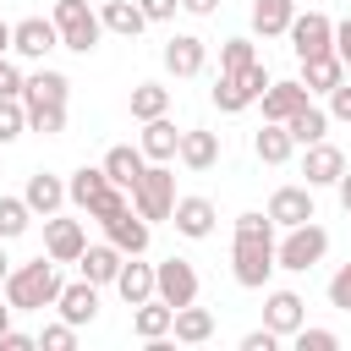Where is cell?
<instances>
[{
  "instance_id": "ba28073f",
  "label": "cell",
  "mask_w": 351,
  "mask_h": 351,
  "mask_svg": "<svg viewBox=\"0 0 351 351\" xmlns=\"http://www.w3.org/2000/svg\"><path fill=\"white\" fill-rule=\"evenodd\" d=\"M154 296L170 302V307L197 302V269H192L186 258H165V263H154Z\"/></svg>"
},
{
  "instance_id": "f35d334b",
  "label": "cell",
  "mask_w": 351,
  "mask_h": 351,
  "mask_svg": "<svg viewBox=\"0 0 351 351\" xmlns=\"http://www.w3.org/2000/svg\"><path fill=\"white\" fill-rule=\"evenodd\" d=\"M38 346H44V351H71V346H77V324H66V318H60V324H44Z\"/></svg>"
},
{
  "instance_id": "9a60e30c",
  "label": "cell",
  "mask_w": 351,
  "mask_h": 351,
  "mask_svg": "<svg viewBox=\"0 0 351 351\" xmlns=\"http://www.w3.org/2000/svg\"><path fill=\"white\" fill-rule=\"evenodd\" d=\"M214 219H219V208L208 203V197H176V214H170V225L186 236V241H208L214 236Z\"/></svg>"
},
{
  "instance_id": "603a6c76",
  "label": "cell",
  "mask_w": 351,
  "mask_h": 351,
  "mask_svg": "<svg viewBox=\"0 0 351 351\" xmlns=\"http://www.w3.org/2000/svg\"><path fill=\"white\" fill-rule=\"evenodd\" d=\"M121 263H126V252H121L115 241H99V247H82V258H77V269H82V280H93V285H115V274H121Z\"/></svg>"
},
{
  "instance_id": "4fadbf2b",
  "label": "cell",
  "mask_w": 351,
  "mask_h": 351,
  "mask_svg": "<svg viewBox=\"0 0 351 351\" xmlns=\"http://www.w3.org/2000/svg\"><path fill=\"white\" fill-rule=\"evenodd\" d=\"M208 66V44L197 33H170L165 38V71L170 77H197Z\"/></svg>"
},
{
  "instance_id": "d6986e66",
  "label": "cell",
  "mask_w": 351,
  "mask_h": 351,
  "mask_svg": "<svg viewBox=\"0 0 351 351\" xmlns=\"http://www.w3.org/2000/svg\"><path fill=\"white\" fill-rule=\"evenodd\" d=\"M137 148H143L154 165H170V159L181 154V132H176V121H170V115H154V121H143V137H137Z\"/></svg>"
},
{
  "instance_id": "8d00e7d4",
  "label": "cell",
  "mask_w": 351,
  "mask_h": 351,
  "mask_svg": "<svg viewBox=\"0 0 351 351\" xmlns=\"http://www.w3.org/2000/svg\"><path fill=\"white\" fill-rule=\"evenodd\" d=\"M22 132H27V104L22 99H0V148L16 143Z\"/></svg>"
},
{
  "instance_id": "277c9868",
  "label": "cell",
  "mask_w": 351,
  "mask_h": 351,
  "mask_svg": "<svg viewBox=\"0 0 351 351\" xmlns=\"http://www.w3.org/2000/svg\"><path fill=\"white\" fill-rule=\"evenodd\" d=\"M324 252H329V230H324L318 219H307V225H291V230L274 241V258H280V269H291V274H307V269H318V263H324Z\"/></svg>"
},
{
  "instance_id": "f907efd6",
  "label": "cell",
  "mask_w": 351,
  "mask_h": 351,
  "mask_svg": "<svg viewBox=\"0 0 351 351\" xmlns=\"http://www.w3.org/2000/svg\"><path fill=\"white\" fill-rule=\"evenodd\" d=\"M11 313H16V307H11V302H5V296H0V335H5V329H11Z\"/></svg>"
},
{
  "instance_id": "ee69618b",
  "label": "cell",
  "mask_w": 351,
  "mask_h": 351,
  "mask_svg": "<svg viewBox=\"0 0 351 351\" xmlns=\"http://www.w3.org/2000/svg\"><path fill=\"white\" fill-rule=\"evenodd\" d=\"M280 346V335L263 324V329H252V335H241V351H274Z\"/></svg>"
},
{
  "instance_id": "d590c367",
  "label": "cell",
  "mask_w": 351,
  "mask_h": 351,
  "mask_svg": "<svg viewBox=\"0 0 351 351\" xmlns=\"http://www.w3.org/2000/svg\"><path fill=\"white\" fill-rule=\"evenodd\" d=\"M247 66H258L252 38H225L219 44V71H247Z\"/></svg>"
},
{
  "instance_id": "74e56055",
  "label": "cell",
  "mask_w": 351,
  "mask_h": 351,
  "mask_svg": "<svg viewBox=\"0 0 351 351\" xmlns=\"http://www.w3.org/2000/svg\"><path fill=\"white\" fill-rule=\"evenodd\" d=\"M27 132L60 137V132H66V104H38V110H27Z\"/></svg>"
},
{
  "instance_id": "ab89813d",
  "label": "cell",
  "mask_w": 351,
  "mask_h": 351,
  "mask_svg": "<svg viewBox=\"0 0 351 351\" xmlns=\"http://www.w3.org/2000/svg\"><path fill=\"white\" fill-rule=\"evenodd\" d=\"M291 340H296V351H335V346H340V335H335V329H307V324H302Z\"/></svg>"
},
{
  "instance_id": "e575fe53",
  "label": "cell",
  "mask_w": 351,
  "mask_h": 351,
  "mask_svg": "<svg viewBox=\"0 0 351 351\" xmlns=\"http://www.w3.org/2000/svg\"><path fill=\"white\" fill-rule=\"evenodd\" d=\"M27 225H33V208H27V197H5V192H0V241H16Z\"/></svg>"
},
{
  "instance_id": "c3c4849f",
  "label": "cell",
  "mask_w": 351,
  "mask_h": 351,
  "mask_svg": "<svg viewBox=\"0 0 351 351\" xmlns=\"http://www.w3.org/2000/svg\"><path fill=\"white\" fill-rule=\"evenodd\" d=\"M181 11H192V16H214L219 0H181Z\"/></svg>"
},
{
  "instance_id": "3957f363",
  "label": "cell",
  "mask_w": 351,
  "mask_h": 351,
  "mask_svg": "<svg viewBox=\"0 0 351 351\" xmlns=\"http://www.w3.org/2000/svg\"><path fill=\"white\" fill-rule=\"evenodd\" d=\"M55 27H60V49H71V55H93L99 49V38H104V22H99V11L88 5V0H55Z\"/></svg>"
},
{
  "instance_id": "8992f818",
  "label": "cell",
  "mask_w": 351,
  "mask_h": 351,
  "mask_svg": "<svg viewBox=\"0 0 351 351\" xmlns=\"http://www.w3.org/2000/svg\"><path fill=\"white\" fill-rule=\"evenodd\" d=\"M285 38H291L296 60H313V55H329V49H335V22H329L324 11H296Z\"/></svg>"
},
{
  "instance_id": "44dd1931",
  "label": "cell",
  "mask_w": 351,
  "mask_h": 351,
  "mask_svg": "<svg viewBox=\"0 0 351 351\" xmlns=\"http://www.w3.org/2000/svg\"><path fill=\"white\" fill-rule=\"evenodd\" d=\"M176 329V307L170 302H159V296H148V302H137L132 307V335L148 346V340H165Z\"/></svg>"
},
{
  "instance_id": "ffe728a7",
  "label": "cell",
  "mask_w": 351,
  "mask_h": 351,
  "mask_svg": "<svg viewBox=\"0 0 351 351\" xmlns=\"http://www.w3.org/2000/svg\"><path fill=\"white\" fill-rule=\"evenodd\" d=\"M22 197H27V208L33 214H60V203H71V192H66V181L60 176H49V170H33L27 176V186H22Z\"/></svg>"
},
{
  "instance_id": "816d5d0a",
  "label": "cell",
  "mask_w": 351,
  "mask_h": 351,
  "mask_svg": "<svg viewBox=\"0 0 351 351\" xmlns=\"http://www.w3.org/2000/svg\"><path fill=\"white\" fill-rule=\"evenodd\" d=\"M5 280H11V258H5V247H0V291H5Z\"/></svg>"
},
{
  "instance_id": "bcb514c9",
  "label": "cell",
  "mask_w": 351,
  "mask_h": 351,
  "mask_svg": "<svg viewBox=\"0 0 351 351\" xmlns=\"http://www.w3.org/2000/svg\"><path fill=\"white\" fill-rule=\"evenodd\" d=\"M38 346V335H22V329H5L0 335V351H33Z\"/></svg>"
},
{
  "instance_id": "60d3db41",
  "label": "cell",
  "mask_w": 351,
  "mask_h": 351,
  "mask_svg": "<svg viewBox=\"0 0 351 351\" xmlns=\"http://www.w3.org/2000/svg\"><path fill=\"white\" fill-rule=\"evenodd\" d=\"M22 88H27V71L11 55H0V99H22Z\"/></svg>"
},
{
  "instance_id": "d6a6232c",
  "label": "cell",
  "mask_w": 351,
  "mask_h": 351,
  "mask_svg": "<svg viewBox=\"0 0 351 351\" xmlns=\"http://www.w3.org/2000/svg\"><path fill=\"white\" fill-rule=\"evenodd\" d=\"M285 126H291L296 148H307V143H324V137H329V110H318V104L307 99V104H302V110H296Z\"/></svg>"
},
{
  "instance_id": "836d02e7",
  "label": "cell",
  "mask_w": 351,
  "mask_h": 351,
  "mask_svg": "<svg viewBox=\"0 0 351 351\" xmlns=\"http://www.w3.org/2000/svg\"><path fill=\"white\" fill-rule=\"evenodd\" d=\"M126 104H132V121H154V115L170 110V88H165V82H137Z\"/></svg>"
},
{
  "instance_id": "5bb4252c",
  "label": "cell",
  "mask_w": 351,
  "mask_h": 351,
  "mask_svg": "<svg viewBox=\"0 0 351 351\" xmlns=\"http://www.w3.org/2000/svg\"><path fill=\"white\" fill-rule=\"evenodd\" d=\"M302 176H307V186L318 192V186H335L340 176H346V154L324 137V143H307V154H302Z\"/></svg>"
},
{
  "instance_id": "f1b7e54d",
  "label": "cell",
  "mask_w": 351,
  "mask_h": 351,
  "mask_svg": "<svg viewBox=\"0 0 351 351\" xmlns=\"http://www.w3.org/2000/svg\"><path fill=\"white\" fill-rule=\"evenodd\" d=\"M252 154H258L263 165H285V159L296 154V137H291V126H285V121H263V132L252 137Z\"/></svg>"
},
{
  "instance_id": "cb8c5ba5",
  "label": "cell",
  "mask_w": 351,
  "mask_h": 351,
  "mask_svg": "<svg viewBox=\"0 0 351 351\" xmlns=\"http://www.w3.org/2000/svg\"><path fill=\"white\" fill-rule=\"evenodd\" d=\"M143 170H148V154H143V148H132V143H115V148L104 154V176H110L115 186H126V192L143 181Z\"/></svg>"
},
{
  "instance_id": "681fc988",
  "label": "cell",
  "mask_w": 351,
  "mask_h": 351,
  "mask_svg": "<svg viewBox=\"0 0 351 351\" xmlns=\"http://www.w3.org/2000/svg\"><path fill=\"white\" fill-rule=\"evenodd\" d=\"M335 192H340V208H346V214H351V165H346V176H340V181H335Z\"/></svg>"
},
{
  "instance_id": "5b68a950",
  "label": "cell",
  "mask_w": 351,
  "mask_h": 351,
  "mask_svg": "<svg viewBox=\"0 0 351 351\" xmlns=\"http://www.w3.org/2000/svg\"><path fill=\"white\" fill-rule=\"evenodd\" d=\"M132 208H137V214H143L148 225L170 219V214H176V170H170V165H154V159H148L143 181L132 186Z\"/></svg>"
},
{
  "instance_id": "1f68e13d",
  "label": "cell",
  "mask_w": 351,
  "mask_h": 351,
  "mask_svg": "<svg viewBox=\"0 0 351 351\" xmlns=\"http://www.w3.org/2000/svg\"><path fill=\"white\" fill-rule=\"evenodd\" d=\"M170 335L181 346H203V340H214V313L197 307V302H186V307H176V329Z\"/></svg>"
},
{
  "instance_id": "8fae6325",
  "label": "cell",
  "mask_w": 351,
  "mask_h": 351,
  "mask_svg": "<svg viewBox=\"0 0 351 351\" xmlns=\"http://www.w3.org/2000/svg\"><path fill=\"white\" fill-rule=\"evenodd\" d=\"M263 324H269L280 340H291V335L307 324V302H302V291H285V285L269 291V296H263Z\"/></svg>"
},
{
  "instance_id": "4dcf8cb0",
  "label": "cell",
  "mask_w": 351,
  "mask_h": 351,
  "mask_svg": "<svg viewBox=\"0 0 351 351\" xmlns=\"http://www.w3.org/2000/svg\"><path fill=\"white\" fill-rule=\"evenodd\" d=\"M302 82H307V93H329V88L346 82V60L335 49L329 55H313V60H302Z\"/></svg>"
},
{
  "instance_id": "484cf974",
  "label": "cell",
  "mask_w": 351,
  "mask_h": 351,
  "mask_svg": "<svg viewBox=\"0 0 351 351\" xmlns=\"http://www.w3.org/2000/svg\"><path fill=\"white\" fill-rule=\"evenodd\" d=\"M99 22H104V33H115V38H137V33L148 27V16H143L137 0H104V5H99Z\"/></svg>"
},
{
  "instance_id": "7a4b0ae2",
  "label": "cell",
  "mask_w": 351,
  "mask_h": 351,
  "mask_svg": "<svg viewBox=\"0 0 351 351\" xmlns=\"http://www.w3.org/2000/svg\"><path fill=\"white\" fill-rule=\"evenodd\" d=\"M60 269H55V258L44 252V258H33V263H16L11 269V280H5V302L16 307V313H44V307H55L60 302Z\"/></svg>"
},
{
  "instance_id": "b9f144b4",
  "label": "cell",
  "mask_w": 351,
  "mask_h": 351,
  "mask_svg": "<svg viewBox=\"0 0 351 351\" xmlns=\"http://www.w3.org/2000/svg\"><path fill=\"white\" fill-rule=\"evenodd\" d=\"M329 307L351 313V263H340V269L329 274Z\"/></svg>"
},
{
  "instance_id": "f6af8a7d",
  "label": "cell",
  "mask_w": 351,
  "mask_h": 351,
  "mask_svg": "<svg viewBox=\"0 0 351 351\" xmlns=\"http://www.w3.org/2000/svg\"><path fill=\"white\" fill-rule=\"evenodd\" d=\"M137 5H143V16H148V22H170V16L181 11V0H137Z\"/></svg>"
},
{
  "instance_id": "ac0fdd59",
  "label": "cell",
  "mask_w": 351,
  "mask_h": 351,
  "mask_svg": "<svg viewBox=\"0 0 351 351\" xmlns=\"http://www.w3.org/2000/svg\"><path fill=\"white\" fill-rule=\"evenodd\" d=\"M307 99H313L307 82H302V77H285V82H269V93H263L258 104H263V121H291Z\"/></svg>"
},
{
  "instance_id": "2e32d148",
  "label": "cell",
  "mask_w": 351,
  "mask_h": 351,
  "mask_svg": "<svg viewBox=\"0 0 351 351\" xmlns=\"http://www.w3.org/2000/svg\"><path fill=\"white\" fill-rule=\"evenodd\" d=\"M99 291L104 285H93V280H71V285H60V302H55V313L66 318V324H93L99 318Z\"/></svg>"
},
{
  "instance_id": "7402d4cb",
  "label": "cell",
  "mask_w": 351,
  "mask_h": 351,
  "mask_svg": "<svg viewBox=\"0 0 351 351\" xmlns=\"http://www.w3.org/2000/svg\"><path fill=\"white\" fill-rule=\"evenodd\" d=\"M176 159H181L186 170H197V176H203V170H214V165H219V132L186 126V132H181V154H176Z\"/></svg>"
},
{
  "instance_id": "d4e9b609",
  "label": "cell",
  "mask_w": 351,
  "mask_h": 351,
  "mask_svg": "<svg viewBox=\"0 0 351 351\" xmlns=\"http://www.w3.org/2000/svg\"><path fill=\"white\" fill-rule=\"evenodd\" d=\"M115 296H121L126 307H137V302L154 296V263H143V252L121 263V274H115Z\"/></svg>"
},
{
  "instance_id": "30bf717a",
  "label": "cell",
  "mask_w": 351,
  "mask_h": 351,
  "mask_svg": "<svg viewBox=\"0 0 351 351\" xmlns=\"http://www.w3.org/2000/svg\"><path fill=\"white\" fill-rule=\"evenodd\" d=\"M82 247H88V225H82V219H60V214L44 219V252H49L55 263H77Z\"/></svg>"
},
{
  "instance_id": "7dc6e473",
  "label": "cell",
  "mask_w": 351,
  "mask_h": 351,
  "mask_svg": "<svg viewBox=\"0 0 351 351\" xmlns=\"http://www.w3.org/2000/svg\"><path fill=\"white\" fill-rule=\"evenodd\" d=\"M335 55L351 66V16H340V22H335Z\"/></svg>"
},
{
  "instance_id": "52a82bcc",
  "label": "cell",
  "mask_w": 351,
  "mask_h": 351,
  "mask_svg": "<svg viewBox=\"0 0 351 351\" xmlns=\"http://www.w3.org/2000/svg\"><path fill=\"white\" fill-rule=\"evenodd\" d=\"M49 49H60V27H55V16H22V22H11V55H22V60H44Z\"/></svg>"
},
{
  "instance_id": "6da1fadb",
  "label": "cell",
  "mask_w": 351,
  "mask_h": 351,
  "mask_svg": "<svg viewBox=\"0 0 351 351\" xmlns=\"http://www.w3.org/2000/svg\"><path fill=\"white\" fill-rule=\"evenodd\" d=\"M280 225L269 219V208L263 214H236V241H230V274H236V285H247V291H263L269 285V274L280 269V258H274V236Z\"/></svg>"
},
{
  "instance_id": "9c48e42d",
  "label": "cell",
  "mask_w": 351,
  "mask_h": 351,
  "mask_svg": "<svg viewBox=\"0 0 351 351\" xmlns=\"http://www.w3.org/2000/svg\"><path fill=\"white\" fill-rule=\"evenodd\" d=\"M99 230H104V241H115L126 258H137V252H148V241H154V225L137 214V208H121V214H110V219H99Z\"/></svg>"
},
{
  "instance_id": "e0dca14e",
  "label": "cell",
  "mask_w": 351,
  "mask_h": 351,
  "mask_svg": "<svg viewBox=\"0 0 351 351\" xmlns=\"http://www.w3.org/2000/svg\"><path fill=\"white\" fill-rule=\"evenodd\" d=\"M66 99H71V77H66V71H49V66L27 71V88H22V104H27V110H38V104H66Z\"/></svg>"
},
{
  "instance_id": "f5cc1de1",
  "label": "cell",
  "mask_w": 351,
  "mask_h": 351,
  "mask_svg": "<svg viewBox=\"0 0 351 351\" xmlns=\"http://www.w3.org/2000/svg\"><path fill=\"white\" fill-rule=\"evenodd\" d=\"M0 55H11V22H0Z\"/></svg>"
},
{
  "instance_id": "7bdbcfd3",
  "label": "cell",
  "mask_w": 351,
  "mask_h": 351,
  "mask_svg": "<svg viewBox=\"0 0 351 351\" xmlns=\"http://www.w3.org/2000/svg\"><path fill=\"white\" fill-rule=\"evenodd\" d=\"M329 121H346V126H351V82L329 88Z\"/></svg>"
},
{
  "instance_id": "f546056e",
  "label": "cell",
  "mask_w": 351,
  "mask_h": 351,
  "mask_svg": "<svg viewBox=\"0 0 351 351\" xmlns=\"http://www.w3.org/2000/svg\"><path fill=\"white\" fill-rule=\"evenodd\" d=\"M110 186H115V181L104 176V165H82V170H71V181H66V192H71V203H77L82 214H88Z\"/></svg>"
},
{
  "instance_id": "83f0119b",
  "label": "cell",
  "mask_w": 351,
  "mask_h": 351,
  "mask_svg": "<svg viewBox=\"0 0 351 351\" xmlns=\"http://www.w3.org/2000/svg\"><path fill=\"white\" fill-rule=\"evenodd\" d=\"M214 104H219V115H241V110L258 104V93L247 88L241 71H219V77H214Z\"/></svg>"
},
{
  "instance_id": "4316f807",
  "label": "cell",
  "mask_w": 351,
  "mask_h": 351,
  "mask_svg": "<svg viewBox=\"0 0 351 351\" xmlns=\"http://www.w3.org/2000/svg\"><path fill=\"white\" fill-rule=\"evenodd\" d=\"M296 16V0H252V33L258 38H285Z\"/></svg>"
},
{
  "instance_id": "7c38bea8",
  "label": "cell",
  "mask_w": 351,
  "mask_h": 351,
  "mask_svg": "<svg viewBox=\"0 0 351 351\" xmlns=\"http://www.w3.org/2000/svg\"><path fill=\"white\" fill-rule=\"evenodd\" d=\"M269 219H274L280 230L318 219V214H313V186H307V181H296V186H274V197H269Z\"/></svg>"
}]
</instances>
